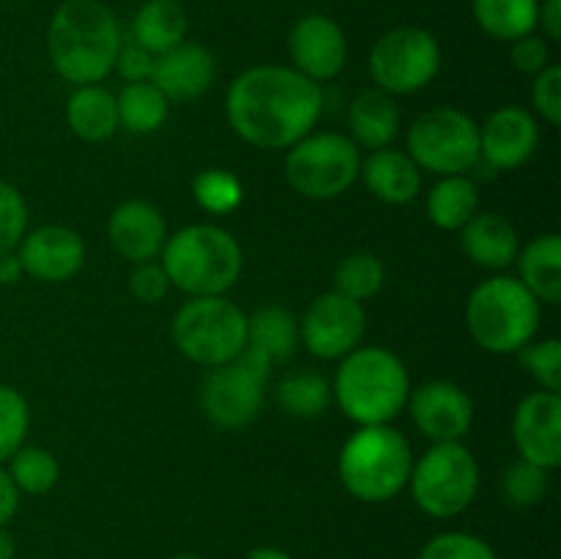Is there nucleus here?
I'll list each match as a JSON object with an SVG mask.
<instances>
[{"mask_svg":"<svg viewBox=\"0 0 561 559\" xmlns=\"http://www.w3.org/2000/svg\"><path fill=\"white\" fill-rule=\"evenodd\" d=\"M27 233V206L14 184L0 181V252L14 250Z\"/></svg>","mask_w":561,"mask_h":559,"instance_id":"obj_39","label":"nucleus"},{"mask_svg":"<svg viewBox=\"0 0 561 559\" xmlns=\"http://www.w3.org/2000/svg\"><path fill=\"white\" fill-rule=\"evenodd\" d=\"M294 69L312 82L334 80L348 60V38L337 20L327 14H305L288 33Z\"/></svg>","mask_w":561,"mask_h":559,"instance_id":"obj_14","label":"nucleus"},{"mask_svg":"<svg viewBox=\"0 0 561 559\" xmlns=\"http://www.w3.org/2000/svg\"><path fill=\"white\" fill-rule=\"evenodd\" d=\"M217 66L211 53L195 42L175 44L168 53L153 55L151 82L168 96V102H192L203 96L214 82Z\"/></svg>","mask_w":561,"mask_h":559,"instance_id":"obj_20","label":"nucleus"},{"mask_svg":"<svg viewBox=\"0 0 561 559\" xmlns=\"http://www.w3.org/2000/svg\"><path fill=\"white\" fill-rule=\"evenodd\" d=\"M548 491V469L529 464V460H515L507 466L502 477V493L513 507H535L546 499Z\"/></svg>","mask_w":561,"mask_h":559,"instance_id":"obj_35","label":"nucleus"},{"mask_svg":"<svg viewBox=\"0 0 561 559\" xmlns=\"http://www.w3.org/2000/svg\"><path fill=\"white\" fill-rule=\"evenodd\" d=\"M411 378L398 354L378 345H359L343 356L332 398L356 425H389L405 409Z\"/></svg>","mask_w":561,"mask_h":559,"instance_id":"obj_3","label":"nucleus"},{"mask_svg":"<svg viewBox=\"0 0 561 559\" xmlns=\"http://www.w3.org/2000/svg\"><path fill=\"white\" fill-rule=\"evenodd\" d=\"M442 69V47L425 27L400 25L383 33L370 49V77L383 93H416Z\"/></svg>","mask_w":561,"mask_h":559,"instance_id":"obj_11","label":"nucleus"},{"mask_svg":"<svg viewBox=\"0 0 561 559\" xmlns=\"http://www.w3.org/2000/svg\"><path fill=\"white\" fill-rule=\"evenodd\" d=\"M480 206V195L469 175H442L427 195V219L442 230H460Z\"/></svg>","mask_w":561,"mask_h":559,"instance_id":"obj_29","label":"nucleus"},{"mask_svg":"<svg viewBox=\"0 0 561 559\" xmlns=\"http://www.w3.org/2000/svg\"><path fill=\"white\" fill-rule=\"evenodd\" d=\"M266 378L255 376L239 360L208 370L201 387V409L211 425L222 431L247 427L263 411Z\"/></svg>","mask_w":561,"mask_h":559,"instance_id":"obj_13","label":"nucleus"},{"mask_svg":"<svg viewBox=\"0 0 561 559\" xmlns=\"http://www.w3.org/2000/svg\"><path fill=\"white\" fill-rule=\"evenodd\" d=\"M383 277V263L378 261L373 252H354V255L343 258L340 266L334 269V290L354 301H365L381 290Z\"/></svg>","mask_w":561,"mask_h":559,"instance_id":"obj_33","label":"nucleus"},{"mask_svg":"<svg viewBox=\"0 0 561 559\" xmlns=\"http://www.w3.org/2000/svg\"><path fill=\"white\" fill-rule=\"evenodd\" d=\"M359 175L365 179V186L389 206H403L411 203L422 190V173L414 164V159L405 151L394 148H378L362 162Z\"/></svg>","mask_w":561,"mask_h":559,"instance_id":"obj_22","label":"nucleus"},{"mask_svg":"<svg viewBox=\"0 0 561 559\" xmlns=\"http://www.w3.org/2000/svg\"><path fill=\"white\" fill-rule=\"evenodd\" d=\"M192 195H195L197 206L208 214H230L241 206L244 197V186H241L239 175L228 173L222 168L201 170L192 181Z\"/></svg>","mask_w":561,"mask_h":559,"instance_id":"obj_34","label":"nucleus"},{"mask_svg":"<svg viewBox=\"0 0 561 559\" xmlns=\"http://www.w3.org/2000/svg\"><path fill=\"white\" fill-rule=\"evenodd\" d=\"M60 466L55 455L44 447H25L22 444L9 458V477L16 486V491L25 493H47L58 482Z\"/></svg>","mask_w":561,"mask_h":559,"instance_id":"obj_32","label":"nucleus"},{"mask_svg":"<svg viewBox=\"0 0 561 559\" xmlns=\"http://www.w3.org/2000/svg\"><path fill=\"white\" fill-rule=\"evenodd\" d=\"M66 121H69V129L85 142H104L121 129L115 96L99 82L75 88L66 104Z\"/></svg>","mask_w":561,"mask_h":559,"instance_id":"obj_25","label":"nucleus"},{"mask_svg":"<svg viewBox=\"0 0 561 559\" xmlns=\"http://www.w3.org/2000/svg\"><path fill=\"white\" fill-rule=\"evenodd\" d=\"M25 274L20 255L14 250L0 252V285H16Z\"/></svg>","mask_w":561,"mask_h":559,"instance_id":"obj_46","label":"nucleus"},{"mask_svg":"<svg viewBox=\"0 0 561 559\" xmlns=\"http://www.w3.org/2000/svg\"><path fill=\"white\" fill-rule=\"evenodd\" d=\"M513 438L520 458L542 469L561 464V398L557 392H531L518 403L513 417Z\"/></svg>","mask_w":561,"mask_h":559,"instance_id":"obj_16","label":"nucleus"},{"mask_svg":"<svg viewBox=\"0 0 561 559\" xmlns=\"http://www.w3.org/2000/svg\"><path fill=\"white\" fill-rule=\"evenodd\" d=\"M537 27L548 42L561 38V0H542L540 14H537Z\"/></svg>","mask_w":561,"mask_h":559,"instance_id":"obj_44","label":"nucleus"},{"mask_svg":"<svg viewBox=\"0 0 561 559\" xmlns=\"http://www.w3.org/2000/svg\"><path fill=\"white\" fill-rule=\"evenodd\" d=\"M540 301L518 277L496 274L471 290L466 301V327L474 343L491 354H518L540 329Z\"/></svg>","mask_w":561,"mask_h":559,"instance_id":"obj_6","label":"nucleus"},{"mask_svg":"<svg viewBox=\"0 0 561 559\" xmlns=\"http://www.w3.org/2000/svg\"><path fill=\"white\" fill-rule=\"evenodd\" d=\"M190 14L181 0H146L131 22V42L151 55L168 53L175 44L186 42Z\"/></svg>","mask_w":561,"mask_h":559,"instance_id":"obj_24","label":"nucleus"},{"mask_svg":"<svg viewBox=\"0 0 561 559\" xmlns=\"http://www.w3.org/2000/svg\"><path fill=\"white\" fill-rule=\"evenodd\" d=\"M113 69L118 71L126 82H146V80H151L153 55L135 42L121 44L118 58H115Z\"/></svg>","mask_w":561,"mask_h":559,"instance_id":"obj_43","label":"nucleus"},{"mask_svg":"<svg viewBox=\"0 0 561 559\" xmlns=\"http://www.w3.org/2000/svg\"><path fill=\"white\" fill-rule=\"evenodd\" d=\"M540 142V129L529 110L499 107L480 126V159L496 170H515L529 162Z\"/></svg>","mask_w":561,"mask_h":559,"instance_id":"obj_18","label":"nucleus"},{"mask_svg":"<svg viewBox=\"0 0 561 559\" xmlns=\"http://www.w3.org/2000/svg\"><path fill=\"white\" fill-rule=\"evenodd\" d=\"M409 414L422 436L436 442H460L474 422V403L469 392L455 381H425L422 387L411 389Z\"/></svg>","mask_w":561,"mask_h":559,"instance_id":"obj_15","label":"nucleus"},{"mask_svg":"<svg viewBox=\"0 0 561 559\" xmlns=\"http://www.w3.org/2000/svg\"><path fill=\"white\" fill-rule=\"evenodd\" d=\"M247 345L268 356L272 365L288 360L299 345V321L279 305L257 307L252 316H247Z\"/></svg>","mask_w":561,"mask_h":559,"instance_id":"obj_27","label":"nucleus"},{"mask_svg":"<svg viewBox=\"0 0 561 559\" xmlns=\"http://www.w3.org/2000/svg\"><path fill=\"white\" fill-rule=\"evenodd\" d=\"M411 466L414 455L403 433L392 425H359L340 449L337 475L351 497L381 504L409 486Z\"/></svg>","mask_w":561,"mask_h":559,"instance_id":"obj_5","label":"nucleus"},{"mask_svg":"<svg viewBox=\"0 0 561 559\" xmlns=\"http://www.w3.org/2000/svg\"><path fill=\"white\" fill-rule=\"evenodd\" d=\"M16 247L25 274L38 283H66L85 263V241L64 225H42L22 236Z\"/></svg>","mask_w":561,"mask_h":559,"instance_id":"obj_17","label":"nucleus"},{"mask_svg":"<svg viewBox=\"0 0 561 559\" xmlns=\"http://www.w3.org/2000/svg\"><path fill=\"white\" fill-rule=\"evenodd\" d=\"M247 559H294V557H290V554H285V551H279V548L263 546V548H255V551L247 554Z\"/></svg>","mask_w":561,"mask_h":559,"instance_id":"obj_47","label":"nucleus"},{"mask_svg":"<svg viewBox=\"0 0 561 559\" xmlns=\"http://www.w3.org/2000/svg\"><path fill=\"white\" fill-rule=\"evenodd\" d=\"M31 411L20 389L0 384V460H9L25 444Z\"/></svg>","mask_w":561,"mask_h":559,"instance_id":"obj_36","label":"nucleus"},{"mask_svg":"<svg viewBox=\"0 0 561 559\" xmlns=\"http://www.w3.org/2000/svg\"><path fill=\"white\" fill-rule=\"evenodd\" d=\"M411 497L433 518L460 515L480 491V464L460 442H436L411 466Z\"/></svg>","mask_w":561,"mask_h":559,"instance_id":"obj_8","label":"nucleus"},{"mask_svg":"<svg viewBox=\"0 0 561 559\" xmlns=\"http://www.w3.org/2000/svg\"><path fill=\"white\" fill-rule=\"evenodd\" d=\"M420 559H496V554L482 537L469 532H444L425 543Z\"/></svg>","mask_w":561,"mask_h":559,"instance_id":"obj_38","label":"nucleus"},{"mask_svg":"<svg viewBox=\"0 0 561 559\" xmlns=\"http://www.w3.org/2000/svg\"><path fill=\"white\" fill-rule=\"evenodd\" d=\"M348 126H351V140L359 148H389L392 140L398 137L400 129V113L398 104L389 93H383L381 88H370V91H362L359 96L351 102L348 110Z\"/></svg>","mask_w":561,"mask_h":559,"instance_id":"obj_23","label":"nucleus"},{"mask_svg":"<svg viewBox=\"0 0 561 559\" xmlns=\"http://www.w3.org/2000/svg\"><path fill=\"white\" fill-rule=\"evenodd\" d=\"M124 44L113 9L102 0H66L47 27L53 69L71 85H96L113 71Z\"/></svg>","mask_w":561,"mask_h":559,"instance_id":"obj_2","label":"nucleus"},{"mask_svg":"<svg viewBox=\"0 0 561 559\" xmlns=\"http://www.w3.org/2000/svg\"><path fill=\"white\" fill-rule=\"evenodd\" d=\"M173 559H203V557H197V554H175Z\"/></svg>","mask_w":561,"mask_h":559,"instance_id":"obj_49","label":"nucleus"},{"mask_svg":"<svg viewBox=\"0 0 561 559\" xmlns=\"http://www.w3.org/2000/svg\"><path fill=\"white\" fill-rule=\"evenodd\" d=\"M107 236L115 252L137 266V263H148L162 255V247L168 241V223L151 203L124 201L110 214Z\"/></svg>","mask_w":561,"mask_h":559,"instance_id":"obj_19","label":"nucleus"},{"mask_svg":"<svg viewBox=\"0 0 561 559\" xmlns=\"http://www.w3.org/2000/svg\"><path fill=\"white\" fill-rule=\"evenodd\" d=\"M162 269L170 285L192 296H225L241 277L244 252L219 225L195 223L168 236Z\"/></svg>","mask_w":561,"mask_h":559,"instance_id":"obj_4","label":"nucleus"},{"mask_svg":"<svg viewBox=\"0 0 561 559\" xmlns=\"http://www.w3.org/2000/svg\"><path fill=\"white\" fill-rule=\"evenodd\" d=\"M471 14L482 33L496 42H515L537 31L540 0H471Z\"/></svg>","mask_w":561,"mask_h":559,"instance_id":"obj_28","label":"nucleus"},{"mask_svg":"<svg viewBox=\"0 0 561 559\" xmlns=\"http://www.w3.org/2000/svg\"><path fill=\"white\" fill-rule=\"evenodd\" d=\"M409 157L420 170L436 175H466L480 162V126L455 107L422 113L409 126Z\"/></svg>","mask_w":561,"mask_h":559,"instance_id":"obj_10","label":"nucleus"},{"mask_svg":"<svg viewBox=\"0 0 561 559\" xmlns=\"http://www.w3.org/2000/svg\"><path fill=\"white\" fill-rule=\"evenodd\" d=\"M16 507H20V491H16V486L11 482L9 471L0 469V526H5L14 518Z\"/></svg>","mask_w":561,"mask_h":559,"instance_id":"obj_45","label":"nucleus"},{"mask_svg":"<svg viewBox=\"0 0 561 559\" xmlns=\"http://www.w3.org/2000/svg\"><path fill=\"white\" fill-rule=\"evenodd\" d=\"M520 283L537 301L559 305L561 301V239L557 233L537 236L518 252Z\"/></svg>","mask_w":561,"mask_h":559,"instance_id":"obj_26","label":"nucleus"},{"mask_svg":"<svg viewBox=\"0 0 561 559\" xmlns=\"http://www.w3.org/2000/svg\"><path fill=\"white\" fill-rule=\"evenodd\" d=\"M279 409L296 420H316L332 403V384L312 370L290 373L277 384Z\"/></svg>","mask_w":561,"mask_h":559,"instance_id":"obj_31","label":"nucleus"},{"mask_svg":"<svg viewBox=\"0 0 561 559\" xmlns=\"http://www.w3.org/2000/svg\"><path fill=\"white\" fill-rule=\"evenodd\" d=\"M365 327L367 316L362 301L329 290L307 307L299 323V340L318 360H343L359 349Z\"/></svg>","mask_w":561,"mask_h":559,"instance_id":"obj_12","label":"nucleus"},{"mask_svg":"<svg viewBox=\"0 0 561 559\" xmlns=\"http://www.w3.org/2000/svg\"><path fill=\"white\" fill-rule=\"evenodd\" d=\"M173 340L195 365H228L247 345V316L225 296H192L175 312Z\"/></svg>","mask_w":561,"mask_h":559,"instance_id":"obj_7","label":"nucleus"},{"mask_svg":"<svg viewBox=\"0 0 561 559\" xmlns=\"http://www.w3.org/2000/svg\"><path fill=\"white\" fill-rule=\"evenodd\" d=\"M168 288L170 280L168 274H164L162 263H137L135 272H131L129 277L131 296H135L137 301H142V305H159V301L168 296Z\"/></svg>","mask_w":561,"mask_h":559,"instance_id":"obj_41","label":"nucleus"},{"mask_svg":"<svg viewBox=\"0 0 561 559\" xmlns=\"http://www.w3.org/2000/svg\"><path fill=\"white\" fill-rule=\"evenodd\" d=\"M520 362H524L526 373L540 384L546 392H557L561 389V343L557 338L531 340L518 351Z\"/></svg>","mask_w":561,"mask_h":559,"instance_id":"obj_37","label":"nucleus"},{"mask_svg":"<svg viewBox=\"0 0 561 559\" xmlns=\"http://www.w3.org/2000/svg\"><path fill=\"white\" fill-rule=\"evenodd\" d=\"M0 559H14V537L0 526Z\"/></svg>","mask_w":561,"mask_h":559,"instance_id":"obj_48","label":"nucleus"},{"mask_svg":"<svg viewBox=\"0 0 561 559\" xmlns=\"http://www.w3.org/2000/svg\"><path fill=\"white\" fill-rule=\"evenodd\" d=\"M513 49H510V58L518 71L526 75H540L546 66H551V47H548V38L542 33H526V36L515 38Z\"/></svg>","mask_w":561,"mask_h":559,"instance_id":"obj_42","label":"nucleus"},{"mask_svg":"<svg viewBox=\"0 0 561 559\" xmlns=\"http://www.w3.org/2000/svg\"><path fill=\"white\" fill-rule=\"evenodd\" d=\"M118 104V124L135 135H153L168 121L170 102L151 80L126 82L124 91L115 96Z\"/></svg>","mask_w":561,"mask_h":559,"instance_id":"obj_30","label":"nucleus"},{"mask_svg":"<svg viewBox=\"0 0 561 559\" xmlns=\"http://www.w3.org/2000/svg\"><path fill=\"white\" fill-rule=\"evenodd\" d=\"M460 244L471 263L493 272L513 266L520 252L518 230L502 214H474L460 228Z\"/></svg>","mask_w":561,"mask_h":559,"instance_id":"obj_21","label":"nucleus"},{"mask_svg":"<svg viewBox=\"0 0 561 559\" xmlns=\"http://www.w3.org/2000/svg\"><path fill=\"white\" fill-rule=\"evenodd\" d=\"M321 110V85L294 66H252L230 82L225 96V115L236 135L266 151L290 148L310 135Z\"/></svg>","mask_w":561,"mask_h":559,"instance_id":"obj_1","label":"nucleus"},{"mask_svg":"<svg viewBox=\"0 0 561 559\" xmlns=\"http://www.w3.org/2000/svg\"><path fill=\"white\" fill-rule=\"evenodd\" d=\"M359 146L340 132H310L294 142L285 157V179L294 192L310 201H332L345 195L359 179Z\"/></svg>","mask_w":561,"mask_h":559,"instance_id":"obj_9","label":"nucleus"},{"mask_svg":"<svg viewBox=\"0 0 561 559\" xmlns=\"http://www.w3.org/2000/svg\"><path fill=\"white\" fill-rule=\"evenodd\" d=\"M531 104L542 121L551 126L561 124V69L557 64L546 66L531 82Z\"/></svg>","mask_w":561,"mask_h":559,"instance_id":"obj_40","label":"nucleus"}]
</instances>
